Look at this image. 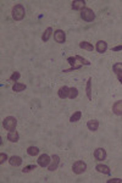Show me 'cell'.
Segmentation results:
<instances>
[{
	"label": "cell",
	"mask_w": 122,
	"mask_h": 183,
	"mask_svg": "<svg viewBox=\"0 0 122 183\" xmlns=\"http://www.w3.org/2000/svg\"><path fill=\"white\" fill-rule=\"evenodd\" d=\"M83 65H76V66H72V67H70V69H67V70H64L62 72L64 73H67V72H72V71H75V70H79L81 67H82Z\"/></svg>",
	"instance_id": "29"
},
{
	"label": "cell",
	"mask_w": 122,
	"mask_h": 183,
	"mask_svg": "<svg viewBox=\"0 0 122 183\" xmlns=\"http://www.w3.org/2000/svg\"><path fill=\"white\" fill-rule=\"evenodd\" d=\"M108 183H122V180H120V178H111V180H108Z\"/></svg>",
	"instance_id": "31"
},
{
	"label": "cell",
	"mask_w": 122,
	"mask_h": 183,
	"mask_svg": "<svg viewBox=\"0 0 122 183\" xmlns=\"http://www.w3.org/2000/svg\"><path fill=\"white\" fill-rule=\"evenodd\" d=\"M122 50V45H116L112 48V51H121Z\"/></svg>",
	"instance_id": "32"
},
{
	"label": "cell",
	"mask_w": 122,
	"mask_h": 183,
	"mask_svg": "<svg viewBox=\"0 0 122 183\" xmlns=\"http://www.w3.org/2000/svg\"><path fill=\"white\" fill-rule=\"evenodd\" d=\"M12 18L15 21H21L24 18V15H26V10H24V6L22 4H16L13 8H12Z\"/></svg>",
	"instance_id": "1"
},
{
	"label": "cell",
	"mask_w": 122,
	"mask_h": 183,
	"mask_svg": "<svg viewBox=\"0 0 122 183\" xmlns=\"http://www.w3.org/2000/svg\"><path fill=\"white\" fill-rule=\"evenodd\" d=\"M53 34H54L53 28H51V27H48V28L44 31L43 35H42V40H43V42H48V40L50 39V37H51Z\"/></svg>",
	"instance_id": "19"
},
{
	"label": "cell",
	"mask_w": 122,
	"mask_h": 183,
	"mask_svg": "<svg viewBox=\"0 0 122 183\" xmlns=\"http://www.w3.org/2000/svg\"><path fill=\"white\" fill-rule=\"evenodd\" d=\"M37 169V165L34 164V165H27V166H24V169L22 170L23 173H28V172L33 171V170H35Z\"/></svg>",
	"instance_id": "27"
},
{
	"label": "cell",
	"mask_w": 122,
	"mask_h": 183,
	"mask_svg": "<svg viewBox=\"0 0 122 183\" xmlns=\"http://www.w3.org/2000/svg\"><path fill=\"white\" fill-rule=\"evenodd\" d=\"M77 97H78V89L76 88V87H71V88H70V94H68V98L73 100V99H76Z\"/></svg>",
	"instance_id": "24"
},
{
	"label": "cell",
	"mask_w": 122,
	"mask_h": 183,
	"mask_svg": "<svg viewBox=\"0 0 122 183\" xmlns=\"http://www.w3.org/2000/svg\"><path fill=\"white\" fill-rule=\"evenodd\" d=\"M9 164L13 166V167H19L22 165V158L19 156V155H12L11 158H9Z\"/></svg>",
	"instance_id": "9"
},
{
	"label": "cell",
	"mask_w": 122,
	"mask_h": 183,
	"mask_svg": "<svg viewBox=\"0 0 122 183\" xmlns=\"http://www.w3.org/2000/svg\"><path fill=\"white\" fill-rule=\"evenodd\" d=\"M76 61H77L76 56H68L67 57V62L71 65V67H72V66H76Z\"/></svg>",
	"instance_id": "28"
},
{
	"label": "cell",
	"mask_w": 122,
	"mask_h": 183,
	"mask_svg": "<svg viewBox=\"0 0 122 183\" xmlns=\"http://www.w3.org/2000/svg\"><path fill=\"white\" fill-rule=\"evenodd\" d=\"M20 77H21V73L19 71H15V72H12V75L9 77V80L11 81V82H17V81L20 80Z\"/></svg>",
	"instance_id": "25"
},
{
	"label": "cell",
	"mask_w": 122,
	"mask_h": 183,
	"mask_svg": "<svg viewBox=\"0 0 122 183\" xmlns=\"http://www.w3.org/2000/svg\"><path fill=\"white\" fill-rule=\"evenodd\" d=\"M71 4H72L71 6H72L73 10H79L81 11L82 9L86 8V1L84 0H73Z\"/></svg>",
	"instance_id": "13"
},
{
	"label": "cell",
	"mask_w": 122,
	"mask_h": 183,
	"mask_svg": "<svg viewBox=\"0 0 122 183\" xmlns=\"http://www.w3.org/2000/svg\"><path fill=\"white\" fill-rule=\"evenodd\" d=\"M54 40L59 44H64L66 42V33L62 29H56L54 31Z\"/></svg>",
	"instance_id": "5"
},
{
	"label": "cell",
	"mask_w": 122,
	"mask_h": 183,
	"mask_svg": "<svg viewBox=\"0 0 122 183\" xmlns=\"http://www.w3.org/2000/svg\"><path fill=\"white\" fill-rule=\"evenodd\" d=\"M59 165H60V156L56 155V154H54V155L51 156V161H50V164H49V166H48V170L50 172H54L55 170H57Z\"/></svg>",
	"instance_id": "6"
},
{
	"label": "cell",
	"mask_w": 122,
	"mask_h": 183,
	"mask_svg": "<svg viewBox=\"0 0 122 183\" xmlns=\"http://www.w3.org/2000/svg\"><path fill=\"white\" fill-rule=\"evenodd\" d=\"M112 112L117 116H122V100H117L112 105Z\"/></svg>",
	"instance_id": "14"
},
{
	"label": "cell",
	"mask_w": 122,
	"mask_h": 183,
	"mask_svg": "<svg viewBox=\"0 0 122 183\" xmlns=\"http://www.w3.org/2000/svg\"><path fill=\"white\" fill-rule=\"evenodd\" d=\"M112 71H114V73L116 75L117 80H119V78H122V62H116V64L112 66Z\"/></svg>",
	"instance_id": "15"
},
{
	"label": "cell",
	"mask_w": 122,
	"mask_h": 183,
	"mask_svg": "<svg viewBox=\"0 0 122 183\" xmlns=\"http://www.w3.org/2000/svg\"><path fill=\"white\" fill-rule=\"evenodd\" d=\"M95 50L99 53V54H104L106 50H108V43L105 40H99L95 45Z\"/></svg>",
	"instance_id": "11"
},
{
	"label": "cell",
	"mask_w": 122,
	"mask_h": 183,
	"mask_svg": "<svg viewBox=\"0 0 122 183\" xmlns=\"http://www.w3.org/2000/svg\"><path fill=\"white\" fill-rule=\"evenodd\" d=\"M39 151H40V150H39L38 147H33V145H32V147H28V148H27V154H28L29 156H35V155H38Z\"/></svg>",
	"instance_id": "22"
},
{
	"label": "cell",
	"mask_w": 122,
	"mask_h": 183,
	"mask_svg": "<svg viewBox=\"0 0 122 183\" xmlns=\"http://www.w3.org/2000/svg\"><path fill=\"white\" fill-rule=\"evenodd\" d=\"M94 158L97 161H103L106 159V150L104 148H97L94 150Z\"/></svg>",
	"instance_id": "8"
},
{
	"label": "cell",
	"mask_w": 122,
	"mask_h": 183,
	"mask_svg": "<svg viewBox=\"0 0 122 183\" xmlns=\"http://www.w3.org/2000/svg\"><path fill=\"white\" fill-rule=\"evenodd\" d=\"M6 138H8V140L11 142V143H17L19 139H20V134H19V132H17L16 129H13V131H9Z\"/></svg>",
	"instance_id": "10"
},
{
	"label": "cell",
	"mask_w": 122,
	"mask_h": 183,
	"mask_svg": "<svg viewBox=\"0 0 122 183\" xmlns=\"http://www.w3.org/2000/svg\"><path fill=\"white\" fill-rule=\"evenodd\" d=\"M79 48L81 49H83V50H87V51H93L95 48L93 46V44L92 43H89V42H87V40H83V42H81L79 43Z\"/></svg>",
	"instance_id": "18"
},
{
	"label": "cell",
	"mask_w": 122,
	"mask_h": 183,
	"mask_svg": "<svg viewBox=\"0 0 122 183\" xmlns=\"http://www.w3.org/2000/svg\"><path fill=\"white\" fill-rule=\"evenodd\" d=\"M76 59L81 62V65H86V66H89V65H90V62H89L88 60L84 59V57H82L81 55H76Z\"/></svg>",
	"instance_id": "26"
},
{
	"label": "cell",
	"mask_w": 122,
	"mask_h": 183,
	"mask_svg": "<svg viewBox=\"0 0 122 183\" xmlns=\"http://www.w3.org/2000/svg\"><path fill=\"white\" fill-rule=\"evenodd\" d=\"M95 170L100 173H104V175H110V167L108 165H103V164H98L95 166Z\"/></svg>",
	"instance_id": "17"
},
{
	"label": "cell",
	"mask_w": 122,
	"mask_h": 183,
	"mask_svg": "<svg viewBox=\"0 0 122 183\" xmlns=\"http://www.w3.org/2000/svg\"><path fill=\"white\" fill-rule=\"evenodd\" d=\"M6 160H9L8 155H6L5 153H0V165H3Z\"/></svg>",
	"instance_id": "30"
},
{
	"label": "cell",
	"mask_w": 122,
	"mask_h": 183,
	"mask_svg": "<svg viewBox=\"0 0 122 183\" xmlns=\"http://www.w3.org/2000/svg\"><path fill=\"white\" fill-rule=\"evenodd\" d=\"M87 127H88L89 131L95 132L99 128V121L98 120H89L88 122H87Z\"/></svg>",
	"instance_id": "16"
},
{
	"label": "cell",
	"mask_w": 122,
	"mask_h": 183,
	"mask_svg": "<svg viewBox=\"0 0 122 183\" xmlns=\"http://www.w3.org/2000/svg\"><path fill=\"white\" fill-rule=\"evenodd\" d=\"M68 94H70V87H67V86L61 87L57 91V95H59L60 99H66V98H68Z\"/></svg>",
	"instance_id": "12"
},
{
	"label": "cell",
	"mask_w": 122,
	"mask_h": 183,
	"mask_svg": "<svg viewBox=\"0 0 122 183\" xmlns=\"http://www.w3.org/2000/svg\"><path fill=\"white\" fill-rule=\"evenodd\" d=\"M81 18L86 22H93L95 20V13L92 9L84 8V9L81 10Z\"/></svg>",
	"instance_id": "3"
},
{
	"label": "cell",
	"mask_w": 122,
	"mask_h": 183,
	"mask_svg": "<svg viewBox=\"0 0 122 183\" xmlns=\"http://www.w3.org/2000/svg\"><path fill=\"white\" fill-rule=\"evenodd\" d=\"M3 126H4V128H5L6 131H13V129H16V126H17V120H16V117H13V116H8V117H5L4 121H3Z\"/></svg>",
	"instance_id": "2"
},
{
	"label": "cell",
	"mask_w": 122,
	"mask_h": 183,
	"mask_svg": "<svg viewBox=\"0 0 122 183\" xmlns=\"http://www.w3.org/2000/svg\"><path fill=\"white\" fill-rule=\"evenodd\" d=\"M86 94H87V98L88 100H92V78L89 77L87 81V86H86Z\"/></svg>",
	"instance_id": "21"
},
{
	"label": "cell",
	"mask_w": 122,
	"mask_h": 183,
	"mask_svg": "<svg viewBox=\"0 0 122 183\" xmlns=\"http://www.w3.org/2000/svg\"><path fill=\"white\" fill-rule=\"evenodd\" d=\"M26 88H27V86H26V84H23V83H20V82H15V83H13V86H12V91L16 92V93L23 92Z\"/></svg>",
	"instance_id": "20"
},
{
	"label": "cell",
	"mask_w": 122,
	"mask_h": 183,
	"mask_svg": "<svg viewBox=\"0 0 122 183\" xmlns=\"http://www.w3.org/2000/svg\"><path fill=\"white\" fill-rule=\"evenodd\" d=\"M51 161V158L48 155V154H42L39 158H38V165L40 167H48L49 164Z\"/></svg>",
	"instance_id": "7"
},
{
	"label": "cell",
	"mask_w": 122,
	"mask_h": 183,
	"mask_svg": "<svg viewBox=\"0 0 122 183\" xmlns=\"http://www.w3.org/2000/svg\"><path fill=\"white\" fill-rule=\"evenodd\" d=\"M81 117H82V112L81 111H76V112H73V114L71 115V117H70V122H77L81 120Z\"/></svg>",
	"instance_id": "23"
},
{
	"label": "cell",
	"mask_w": 122,
	"mask_h": 183,
	"mask_svg": "<svg viewBox=\"0 0 122 183\" xmlns=\"http://www.w3.org/2000/svg\"><path fill=\"white\" fill-rule=\"evenodd\" d=\"M86 170H87V164L82 160H77L72 165V171L76 175H82L83 172H86Z\"/></svg>",
	"instance_id": "4"
}]
</instances>
